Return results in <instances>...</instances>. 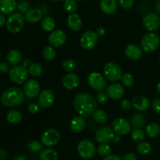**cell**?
<instances>
[{
	"mask_svg": "<svg viewBox=\"0 0 160 160\" xmlns=\"http://www.w3.org/2000/svg\"><path fill=\"white\" fill-rule=\"evenodd\" d=\"M131 137L134 142L140 143L145 138V134L141 128H134L131 132Z\"/></svg>",
	"mask_w": 160,
	"mask_h": 160,
	"instance_id": "35",
	"label": "cell"
},
{
	"mask_svg": "<svg viewBox=\"0 0 160 160\" xmlns=\"http://www.w3.org/2000/svg\"><path fill=\"white\" fill-rule=\"evenodd\" d=\"M28 72L31 76L38 78L43 73V67L38 62H33L28 67Z\"/></svg>",
	"mask_w": 160,
	"mask_h": 160,
	"instance_id": "33",
	"label": "cell"
},
{
	"mask_svg": "<svg viewBox=\"0 0 160 160\" xmlns=\"http://www.w3.org/2000/svg\"><path fill=\"white\" fill-rule=\"evenodd\" d=\"M25 95L22 90L16 87L9 88L2 92L1 102L6 107H15L24 102Z\"/></svg>",
	"mask_w": 160,
	"mask_h": 160,
	"instance_id": "2",
	"label": "cell"
},
{
	"mask_svg": "<svg viewBox=\"0 0 160 160\" xmlns=\"http://www.w3.org/2000/svg\"><path fill=\"white\" fill-rule=\"evenodd\" d=\"M25 20V17L20 12H12L6 19V28L11 33H19L24 28Z\"/></svg>",
	"mask_w": 160,
	"mask_h": 160,
	"instance_id": "3",
	"label": "cell"
},
{
	"mask_svg": "<svg viewBox=\"0 0 160 160\" xmlns=\"http://www.w3.org/2000/svg\"><path fill=\"white\" fill-rule=\"evenodd\" d=\"M111 152H112L111 147L107 143L101 144L97 148V152L98 153L99 156H103V157H106V156H109L111 154Z\"/></svg>",
	"mask_w": 160,
	"mask_h": 160,
	"instance_id": "38",
	"label": "cell"
},
{
	"mask_svg": "<svg viewBox=\"0 0 160 160\" xmlns=\"http://www.w3.org/2000/svg\"><path fill=\"white\" fill-rule=\"evenodd\" d=\"M76 1H83V0H76Z\"/></svg>",
	"mask_w": 160,
	"mask_h": 160,
	"instance_id": "60",
	"label": "cell"
},
{
	"mask_svg": "<svg viewBox=\"0 0 160 160\" xmlns=\"http://www.w3.org/2000/svg\"><path fill=\"white\" fill-rule=\"evenodd\" d=\"M41 107L39 106L38 102H31L30 103L29 106H28V112L31 114H36L39 112L40 110Z\"/></svg>",
	"mask_w": 160,
	"mask_h": 160,
	"instance_id": "45",
	"label": "cell"
},
{
	"mask_svg": "<svg viewBox=\"0 0 160 160\" xmlns=\"http://www.w3.org/2000/svg\"><path fill=\"white\" fill-rule=\"evenodd\" d=\"M41 28L45 32H52L56 28V21L51 17H45L41 20Z\"/></svg>",
	"mask_w": 160,
	"mask_h": 160,
	"instance_id": "27",
	"label": "cell"
},
{
	"mask_svg": "<svg viewBox=\"0 0 160 160\" xmlns=\"http://www.w3.org/2000/svg\"><path fill=\"white\" fill-rule=\"evenodd\" d=\"M23 60L22 53L17 49H12L8 52L6 56V62L12 66L18 65Z\"/></svg>",
	"mask_w": 160,
	"mask_h": 160,
	"instance_id": "26",
	"label": "cell"
},
{
	"mask_svg": "<svg viewBox=\"0 0 160 160\" xmlns=\"http://www.w3.org/2000/svg\"><path fill=\"white\" fill-rule=\"evenodd\" d=\"M42 56H43V58L45 60L51 62V61H53L56 59V51L54 47H52V45H48V46H46L43 49Z\"/></svg>",
	"mask_w": 160,
	"mask_h": 160,
	"instance_id": "34",
	"label": "cell"
},
{
	"mask_svg": "<svg viewBox=\"0 0 160 160\" xmlns=\"http://www.w3.org/2000/svg\"><path fill=\"white\" fill-rule=\"evenodd\" d=\"M21 63H22L21 65H23V67H26V68L28 69V67H29L30 66H31V60H30L29 59H28V58H27V59H23V60L21 61Z\"/></svg>",
	"mask_w": 160,
	"mask_h": 160,
	"instance_id": "52",
	"label": "cell"
},
{
	"mask_svg": "<svg viewBox=\"0 0 160 160\" xmlns=\"http://www.w3.org/2000/svg\"><path fill=\"white\" fill-rule=\"evenodd\" d=\"M67 26L70 28L71 31H79L82 28V20H81V17L78 14L75 13H70L67 17Z\"/></svg>",
	"mask_w": 160,
	"mask_h": 160,
	"instance_id": "21",
	"label": "cell"
},
{
	"mask_svg": "<svg viewBox=\"0 0 160 160\" xmlns=\"http://www.w3.org/2000/svg\"><path fill=\"white\" fill-rule=\"evenodd\" d=\"M97 148H95L93 142L90 140L81 141L78 145V155L84 159H91L95 156Z\"/></svg>",
	"mask_w": 160,
	"mask_h": 160,
	"instance_id": "7",
	"label": "cell"
},
{
	"mask_svg": "<svg viewBox=\"0 0 160 160\" xmlns=\"http://www.w3.org/2000/svg\"><path fill=\"white\" fill-rule=\"evenodd\" d=\"M106 93L110 98L117 100L124 96L125 90L123 86L119 83H112L106 88Z\"/></svg>",
	"mask_w": 160,
	"mask_h": 160,
	"instance_id": "17",
	"label": "cell"
},
{
	"mask_svg": "<svg viewBox=\"0 0 160 160\" xmlns=\"http://www.w3.org/2000/svg\"><path fill=\"white\" fill-rule=\"evenodd\" d=\"M79 77L73 72L66 74L62 80V86L67 90H72V89L76 88L79 85Z\"/></svg>",
	"mask_w": 160,
	"mask_h": 160,
	"instance_id": "19",
	"label": "cell"
},
{
	"mask_svg": "<svg viewBox=\"0 0 160 160\" xmlns=\"http://www.w3.org/2000/svg\"><path fill=\"white\" fill-rule=\"evenodd\" d=\"M119 4L125 10L131 9L134 4V0H119Z\"/></svg>",
	"mask_w": 160,
	"mask_h": 160,
	"instance_id": "44",
	"label": "cell"
},
{
	"mask_svg": "<svg viewBox=\"0 0 160 160\" xmlns=\"http://www.w3.org/2000/svg\"><path fill=\"white\" fill-rule=\"evenodd\" d=\"M155 9H156V11L158 13L160 14V0H158L156 2V5H155Z\"/></svg>",
	"mask_w": 160,
	"mask_h": 160,
	"instance_id": "54",
	"label": "cell"
},
{
	"mask_svg": "<svg viewBox=\"0 0 160 160\" xmlns=\"http://www.w3.org/2000/svg\"><path fill=\"white\" fill-rule=\"evenodd\" d=\"M87 81L91 88L97 92L104 91L107 88V81L104 75L98 72H92L88 76Z\"/></svg>",
	"mask_w": 160,
	"mask_h": 160,
	"instance_id": "6",
	"label": "cell"
},
{
	"mask_svg": "<svg viewBox=\"0 0 160 160\" xmlns=\"http://www.w3.org/2000/svg\"><path fill=\"white\" fill-rule=\"evenodd\" d=\"M159 63H160V58H159Z\"/></svg>",
	"mask_w": 160,
	"mask_h": 160,
	"instance_id": "62",
	"label": "cell"
},
{
	"mask_svg": "<svg viewBox=\"0 0 160 160\" xmlns=\"http://www.w3.org/2000/svg\"><path fill=\"white\" fill-rule=\"evenodd\" d=\"M156 90H157V92L160 95V81L158 83L157 86H156Z\"/></svg>",
	"mask_w": 160,
	"mask_h": 160,
	"instance_id": "57",
	"label": "cell"
},
{
	"mask_svg": "<svg viewBox=\"0 0 160 160\" xmlns=\"http://www.w3.org/2000/svg\"><path fill=\"white\" fill-rule=\"evenodd\" d=\"M6 17H5L4 14H2V12H0V27L3 26L4 24H6Z\"/></svg>",
	"mask_w": 160,
	"mask_h": 160,
	"instance_id": "53",
	"label": "cell"
},
{
	"mask_svg": "<svg viewBox=\"0 0 160 160\" xmlns=\"http://www.w3.org/2000/svg\"><path fill=\"white\" fill-rule=\"evenodd\" d=\"M92 118L96 123L103 124L108 120V115L102 109H95L92 114Z\"/></svg>",
	"mask_w": 160,
	"mask_h": 160,
	"instance_id": "31",
	"label": "cell"
},
{
	"mask_svg": "<svg viewBox=\"0 0 160 160\" xmlns=\"http://www.w3.org/2000/svg\"><path fill=\"white\" fill-rule=\"evenodd\" d=\"M96 34L98 35V37H103L105 36V34H106V28H103V27H99V28H97L96 31H95Z\"/></svg>",
	"mask_w": 160,
	"mask_h": 160,
	"instance_id": "49",
	"label": "cell"
},
{
	"mask_svg": "<svg viewBox=\"0 0 160 160\" xmlns=\"http://www.w3.org/2000/svg\"><path fill=\"white\" fill-rule=\"evenodd\" d=\"M124 54L128 59L133 61H136L142 58V55H143V50L141 47L138 46L137 45L131 44L126 47L124 50Z\"/></svg>",
	"mask_w": 160,
	"mask_h": 160,
	"instance_id": "18",
	"label": "cell"
},
{
	"mask_svg": "<svg viewBox=\"0 0 160 160\" xmlns=\"http://www.w3.org/2000/svg\"><path fill=\"white\" fill-rule=\"evenodd\" d=\"M29 76L28 69L23 65H16L10 68L9 71V78L12 83L16 84H24Z\"/></svg>",
	"mask_w": 160,
	"mask_h": 160,
	"instance_id": "4",
	"label": "cell"
},
{
	"mask_svg": "<svg viewBox=\"0 0 160 160\" xmlns=\"http://www.w3.org/2000/svg\"><path fill=\"white\" fill-rule=\"evenodd\" d=\"M63 8L69 13H73L78 10V2L76 0H64Z\"/></svg>",
	"mask_w": 160,
	"mask_h": 160,
	"instance_id": "36",
	"label": "cell"
},
{
	"mask_svg": "<svg viewBox=\"0 0 160 160\" xmlns=\"http://www.w3.org/2000/svg\"><path fill=\"white\" fill-rule=\"evenodd\" d=\"M42 142H38V141H33L29 144V149L33 152H41L42 150Z\"/></svg>",
	"mask_w": 160,
	"mask_h": 160,
	"instance_id": "42",
	"label": "cell"
},
{
	"mask_svg": "<svg viewBox=\"0 0 160 160\" xmlns=\"http://www.w3.org/2000/svg\"><path fill=\"white\" fill-rule=\"evenodd\" d=\"M145 133L149 138L157 137L160 134V126L156 123H149L145 128Z\"/></svg>",
	"mask_w": 160,
	"mask_h": 160,
	"instance_id": "32",
	"label": "cell"
},
{
	"mask_svg": "<svg viewBox=\"0 0 160 160\" xmlns=\"http://www.w3.org/2000/svg\"><path fill=\"white\" fill-rule=\"evenodd\" d=\"M55 99L56 97L52 91L49 89H45L39 93L38 102L42 109H49L54 104Z\"/></svg>",
	"mask_w": 160,
	"mask_h": 160,
	"instance_id": "16",
	"label": "cell"
},
{
	"mask_svg": "<svg viewBox=\"0 0 160 160\" xmlns=\"http://www.w3.org/2000/svg\"><path fill=\"white\" fill-rule=\"evenodd\" d=\"M120 141H121V138H120V136L115 135L113 137V138H112V142H113L114 143H120Z\"/></svg>",
	"mask_w": 160,
	"mask_h": 160,
	"instance_id": "55",
	"label": "cell"
},
{
	"mask_svg": "<svg viewBox=\"0 0 160 160\" xmlns=\"http://www.w3.org/2000/svg\"><path fill=\"white\" fill-rule=\"evenodd\" d=\"M131 122L128 121L126 119L118 117L116 118L112 121V128L115 133H117L119 135H127L131 132Z\"/></svg>",
	"mask_w": 160,
	"mask_h": 160,
	"instance_id": "14",
	"label": "cell"
},
{
	"mask_svg": "<svg viewBox=\"0 0 160 160\" xmlns=\"http://www.w3.org/2000/svg\"><path fill=\"white\" fill-rule=\"evenodd\" d=\"M103 160H123L120 156H117V155H109V156L105 157Z\"/></svg>",
	"mask_w": 160,
	"mask_h": 160,
	"instance_id": "51",
	"label": "cell"
},
{
	"mask_svg": "<svg viewBox=\"0 0 160 160\" xmlns=\"http://www.w3.org/2000/svg\"><path fill=\"white\" fill-rule=\"evenodd\" d=\"M43 18V12L38 8L30 9L25 13V19L28 22L31 23H36L41 21Z\"/></svg>",
	"mask_w": 160,
	"mask_h": 160,
	"instance_id": "25",
	"label": "cell"
},
{
	"mask_svg": "<svg viewBox=\"0 0 160 160\" xmlns=\"http://www.w3.org/2000/svg\"><path fill=\"white\" fill-rule=\"evenodd\" d=\"M96 106V99L89 93L83 92L78 94L73 98V107L79 115L84 117L92 116Z\"/></svg>",
	"mask_w": 160,
	"mask_h": 160,
	"instance_id": "1",
	"label": "cell"
},
{
	"mask_svg": "<svg viewBox=\"0 0 160 160\" xmlns=\"http://www.w3.org/2000/svg\"><path fill=\"white\" fill-rule=\"evenodd\" d=\"M50 1H52V2H62V1H64V0H50Z\"/></svg>",
	"mask_w": 160,
	"mask_h": 160,
	"instance_id": "58",
	"label": "cell"
},
{
	"mask_svg": "<svg viewBox=\"0 0 160 160\" xmlns=\"http://www.w3.org/2000/svg\"><path fill=\"white\" fill-rule=\"evenodd\" d=\"M17 9H18L19 12H20V13H26V12L30 9L29 2L27 1L20 2H19L18 5H17Z\"/></svg>",
	"mask_w": 160,
	"mask_h": 160,
	"instance_id": "43",
	"label": "cell"
},
{
	"mask_svg": "<svg viewBox=\"0 0 160 160\" xmlns=\"http://www.w3.org/2000/svg\"><path fill=\"white\" fill-rule=\"evenodd\" d=\"M142 24L145 29L149 32L157 31L160 27V18L159 15L155 12L147 13L143 17Z\"/></svg>",
	"mask_w": 160,
	"mask_h": 160,
	"instance_id": "11",
	"label": "cell"
},
{
	"mask_svg": "<svg viewBox=\"0 0 160 160\" xmlns=\"http://www.w3.org/2000/svg\"><path fill=\"white\" fill-rule=\"evenodd\" d=\"M141 1H144V2H145V1H150V0H141Z\"/></svg>",
	"mask_w": 160,
	"mask_h": 160,
	"instance_id": "59",
	"label": "cell"
},
{
	"mask_svg": "<svg viewBox=\"0 0 160 160\" xmlns=\"http://www.w3.org/2000/svg\"><path fill=\"white\" fill-rule=\"evenodd\" d=\"M123 160H138V158L137 156L134 153L130 152L125 155Z\"/></svg>",
	"mask_w": 160,
	"mask_h": 160,
	"instance_id": "50",
	"label": "cell"
},
{
	"mask_svg": "<svg viewBox=\"0 0 160 160\" xmlns=\"http://www.w3.org/2000/svg\"><path fill=\"white\" fill-rule=\"evenodd\" d=\"M22 117H23L22 114L19 111L15 110V109L9 110L6 116V120L12 124H17V123H20L22 120Z\"/></svg>",
	"mask_w": 160,
	"mask_h": 160,
	"instance_id": "30",
	"label": "cell"
},
{
	"mask_svg": "<svg viewBox=\"0 0 160 160\" xmlns=\"http://www.w3.org/2000/svg\"><path fill=\"white\" fill-rule=\"evenodd\" d=\"M132 102V106L139 112H145L147 111L150 107V102L146 97L135 96L131 101Z\"/></svg>",
	"mask_w": 160,
	"mask_h": 160,
	"instance_id": "20",
	"label": "cell"
},
{
	"mask_svg": "<svg viewBox=\"0 0 160 160\" xmlns=\"http://www.w3.org/2000/svg\"><path fill=\"white\" fill-rule=\"evenodd\" d=\"M115 136V131L110 127H102L97 130L95 134V138L98 143H109Z\"/></svg>",
	"mask_w": 160,
	"mask_h": 160,
	"instance_id": "13",
	"label": "cell"
},
{
	"mask_svg": "<svg viewBox=\"0 0 160 160\" xmlns=\"http://www.w3.org/2000/svg\"><path fill=\"white\" fill-rule=\"evenodd\" d=\"M39 157L41 160H58L59 155L52 148H45L41 151Z\"/></svg>",
	"mask_w": 160,
	"mask_h": 160,
	"instance_id": "29",
	"label": "cell"
},
{
	"mask_svg": "<svg viewBox=\"0 0 160 160\" xmlns=\"http://www.w3.org/2000/svg\"><path fill=\"white\" fill-rule=\"evenodd\" d=\"M141 48L146 52H152L156 50L160 44V38L154 32H149L141 39Z\"/></svg>",
	"mask_w": 160,
	"mask_h": 160,
	"instance_id": "5",
	"label": "cell"
},
{
	"mask_svg": "<svg viewBox=\"0 0 160 160\" xmlns=\"http://www.w3.org/2000/svg\"><path fill=\"white\" fill-rule=\"evenodd\" d=\"M131 107H132V102L128 99L123 100L121 102V103H120V108L123 111L130 110L131 109Z\"/></svg>",
	"mask_w": 160,
	"mask_h": 160,
	"instance_id": "46",
	"label": "cell"
},
{
	"mask_svg": "<svg viewBox=\"0 0 160 160\" xmlns=\"http://www.w3.org/2000/svg\"><path fill=\"white\" fill-rule=\"evenodd\" d=\"M23 92L24 93L25 96L28 97V98H36L38 96L40 93V84L36 80L30 79L27 80L24 82L23 86Z\"/></svg>",
	"mask_w": 160,
	"mask_h": 160,
	"instance_id": "12",
	"label": "cell"
},
{
	"mask_svg": "<svg viewBox=\"0 0 160 160\" xmlns=\"http://www.w3.org/2000/svg\"><path fill=\"white\" fill-rule=\"evenodd\" d=\"M67 40V36L65 31L62 30L57 29L53 30L49 34V36L48 38V43L50 45H52L54 48H58L62 45H63L66 43Z\"/></svg>",
	"mask_w": 160,
	"mask_h": 160,
	"instance_id": "15",
	"label": "cell"
},
{
	"mask_svg": "<svg viewBox=\"0 0 160 160\" xmlns=\"http://www.w3.org/2000/svg\"><path fill=\"white\" fill-rule=\"evenodd\" d=\"M60 133L56 129H48L44 131L41 136V142L42 145L46 147H52L57 145L60 140Z\"/></svg>",
	"mask_w": 160,
	"mask_h": 160,
	"instance_id": "10",
	"label": "cell"
},
{
	"mask_svg": "<svg viewBox=\"0 0 160 160\" xmlns=\"http://www.w3.org/2000/svg\"><path fill=\"white\" fill-rule=\"evenodd\" d=\"M86 127V121L82 116H76L71 120L70 123V128L73 133H81Z\"/></svg>",
	"mask_w": 160,
	"mask_h": 160,
	"instance_id": "22",
	"label": "cell"
},
{
	"mask_svg": "<svg viewBox=\"0 0 160 160\" xmlns=\"http://www.w3.org/2000/svg\"><path fill=\"white\" fill-rule=\"evenodd\" d=\"M152 106L153 110H154L156 113L160 115V98H154V100L152 101Z\"/></svg>",
	"mask_w": 160,
	"mask_h": 160,
	"instance_id": "47",
	"label": "cell"
},
{
	"mask_svg": "<svg viewBox=\"0 0 160 160\" xmlns=\"http://www.w3.org/2000/svg\"><path fill=\"white\" fill-rule=\"evenodd\" d=\"M121 82L123 86H124V87L131 88L134 85V79L131 73H125L122 75Z\"/></svg>",
	"mask_w": 160,
	"mask_h": 160,
	"instance_id": "39",
	"label": "cell"
},
{
	"mask_svg": "<svg viewBox=\"0 0 160 160\" xmlns=\"http://www.w3.org/2000/svg\"><path fill=\"white\" fill-rule=\"evenodd\" d=\"M10 70V67H9V64L7 62H0V72L2 73H8Z\"/></svg>",
	"mask_w": 160,
	"mask_h": 160,
	"instance_id": "48",
	"label": "cell"
},
{
	"mask_svg": "<svg viewBox=\"0 0 160 160\" xmlns=\"http://www.w3.org/2000/svg\"><path fill=\"white\" fill-rule=\"evenodd\" d=\"M98 37L95 31H86L80 38V45L84 50H92L96 46Z\"/></svg>",
	"mask_w": 160,
	"mask_h": 160,
	"instance_id": "9",
	"label": "cell"
},
{
	"mask_svg": "<svg viewBox=\"0 0 160 160\" xmlns=\"http://www.w3.org/2000/svg\"><path fill=\"white\" fill-rule=\"evenodd\" d=\"M62 67H63V69L67 72L71 73L76 68V63H75V62L73 59H66L62 62Z\"/></svg>",
	"mask_w": 160,
	"mask_h": 160,
	"instance_id": "40",
	"label": "cell"
},
{
	"mask_svg": "<svg viewBox=\"0 0 160 160\" xmlns=\"http://www.w3.org/2000/svg\"><path fill=\"white\" fill-rule=\"evenodd\" d=\"M17 0H0V12L4 15L12 13L17 9Z\"/></svg>",
	"mask_w": 160,
	"mask_h": 160,
	"instance_id": "23",
	"label": "cell"
},
{
	"mask_svg": "<svg viewBox=\"0 0 160 160\" xmlns=\"http://www.w3.org/2000/svg\"><path fill=\"white\" fill-rule=\"evenodd\" d=\"M103 74L106 80L112 82H117L121 80L123 72L120 66L114 62H107L103 67Z\"/></svg>",
	"mask_w": 160,
	"mask_h": 160,
	"instance_id": "8",
	"label": "cell"
},
{
	"mask_svg": "<svg viewBox=\"0 0 160 160\" xmlns=\"http://www.w3.org/2000/svg\"><path fill=\"white\" fill-rule=\"evenodd\" d=\"M0 58H1V52H0Z\"/></svg>",
	"mask_w": 160,
	"mask_h": 160,
	"instance_id": "61",
	"label": "cell"
},
{
	"mask_svg": "<svg viewBox=\"0 0 160 160\" xmlns=\"http://www.w3.org/2000/svg\"><path fill=\"white\" fill-rule=\"evenodd\" d=\"M108 98H109V96H108L107 93L105 92L104 91H101V92H98V93H97L95 99H96L97 103H99V104L101 105H104L108 102Z\"/></svg>",
	"mask_w": 160,
	"mask_h": 160,
	"instance_id": "41",
	"label": "cell"
},
{
	"mask_svg": "<svg viewBox=\"0 0 160 160\" xmlns=\"http://www.w3.org/2000/svg\"><path fill=\"white\" fill-rule=\"evenodd\" d=\"M99 6L103 13L112 15L117 11V2L116 0H101Z\"/></svg>",
	"mask_w": 160,
	"mask_h": 160,
	"instance_id": "24",
	"label": "cell"
},
{
	"mask_svg": "<svg viewBox=\"0 0 160 160\" xmlns=\"http://www.w3.org/2000/svg\"><path fill=\"white\" fill-rule=\"evenodd\" d=\"M137 151L139 154L145 156V155H148L151 152L152 146L148 142H142L137 146Z\"/></svg>",
	"mask_w": 160,
	"mask_h": 160,
	"instance_id": "37",
	"label": "cell"
},
{
	"mask_svg": "<svg viewBox=\"0 0 160 160\" xmlns=\"http://www.w3.org/2000/svg\"><path fill=\"white\" fill-rule=\"evenodd\" d=\"M145 117L142 114L136 112L134 113L131 117V124L134 128H142L145 126Z\"/></svg>",
	"mask_w": 160,
	"mask_h": 160,
	"instance_id": "28",
	"label": "cell"
},
{
	"mask_svg": "<svg viewBox=\"0 0 160 160\" xmlns=\"http://www.w3.org/2000/svg\"><path fill=\"white\" fill-rule=\"evenodd\" d=\"M13 160H28L27 158L25 157L24 156H22V155H20V156H17L14 158Z\"/></svg>",
	"mask_w": 160,
	"mask_h": 160,
	"instance_id": "56",
	"label": "cell"
}]
</instances>
